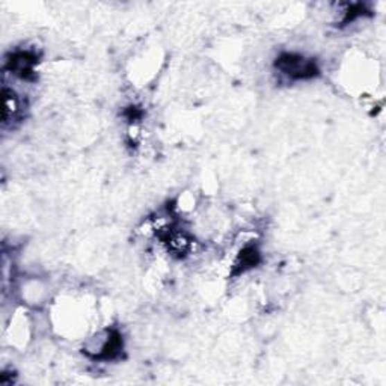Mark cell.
<instances>
[{
    "label": "cell",
    "instance_id": "2",
    "mask_svg": "<svg viewBox=\"0 0 386 386\" xmlns=\"http://www.w3.org/2000/svg\"><path fill=\"white\" fill-rule=\"evenodd\" d=\"M38 64V56L33 51H14L6 61V70H10L14 76L20 79H29L35 71V67Z\"/></svg>",
    "mask_w": 386,
    "mask_h": 386
},
{
    "label": "cell",
    "instance_id": "1",
    "mask_svg": "<svg viewBox=\"0 0 386 386\" xmlns=\"http://www.w3.org/2000/svg\"><path fill=\"white\" fill-rule=\"evenodd\" d=\"M274 68L291 80H310L320 74L319 64L314 58L295 53V51L281 53L274 59Z\"/></svg>",
    "mask_w": 386,
    "mask_h": 386
},
{
    "label": "cell",
    "instance_id": "3",
    "mask_svg": "<svg viewBox=\"0 0 386 386\" xmlns=\"http://www.w3.org/2000/svg\"><path fill=\"white\" fill-rule=\"evenodd\" d=\"M123 351V335L116 329H109L105 341L100 344V349L94 358L103 359V361H112L118 358Z\"/></svg>",
    "mask_w": 386,
    "mask_h": 386
},
{
    "label": "cell",
    "instance_id": "5",
    "mask_svg": "<svg viewBox=\"0 0 386 386\" xmlns=\"http://www.w3.org/2000/svg\"><path fill=\"white\" fill-rule=\"evenodd\" d=\"M21 112V103L20 98L17 97V94L10 89L3 88V115H2V124L3 127L12 124L17 118L20 116Z\"/></svg>",
    "mask_w": 386,
    "mask_h": 386
},
{
    "label": "cell",
    "instance_id": "4",
    "mask_svg": "<svg viewBox=\"0 0 386 386\" xmlns=\"http://www.w3.org/2000/svg\"><path fill=\"white\" fill-rule=\"evenodd\" d=\"M260 261H261V254L258 249H256V246L254 245L245 246L243 249L238 252L237 258L234 261V273L242 274L247 270L254 269Z\"/></svg>",
    "mask_w": 386,
    "mask_h": 386
}]
</instances>
